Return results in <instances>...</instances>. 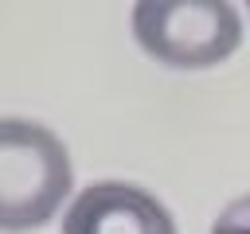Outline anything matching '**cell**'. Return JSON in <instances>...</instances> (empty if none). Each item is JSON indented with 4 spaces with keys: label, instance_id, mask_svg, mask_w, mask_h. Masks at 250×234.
<instances>
[{
    "label": "cell",
    "instance_id": "cell-2",
    "mask_svg": "<svg viewBox=\"0 0 250 234\" xmlns=\"http://www.w3.org/2000/svg\"><path fill=\"white\" fill-rule=\"evenodd\" d=\"M133 35L145 55L199 70L223 62L242 43V23L223 0H141L133 8Z\"/></svg>",
    "mask_w": 250,
    "mask_h": 234
},
{
    "label": "cell",
    "instance_id": "cell-1",
    "mask_svg": "<svg viewBox=\"0 0 250 234\" xmlns=\"http://www.w3.org/2000/svg\"><path fill=\"white\" fill-rule=\"evenodd\" d=\"M70 195V156L62 140L20 117L0 121V226L8 234L43 226Z\"/></svg>",
    "mask_w": 250,
    "mask_h": 234
},
{
    "label": "cell",
    "instance_id": "cell-4",
    "mask_svg": "<svg viewBox=\"0 0 250 234\" xmlns=\"http://www.w3.org/2000/svg\"><path fill=\"white\" fill-rule=\"evenodd\" d=\"M211 234H250V195L227 203L219 218L211 222Z\"/></svg>",
    "mask_w": 250,
    "mask_h": 234
},
{
    "label": "cell",
    "instance_id": "cell-3",
    "mask_svg": "<svg viewBox=\"0 0 250 234\" xmlns=\"http://www.w3.org/2000/svg\"><path fill=\"white\" fill-rule=\"evenodd\" d=\"M62 234H176V222L156 195L109 179L86 187L70 203Z\"/></svg>",
    "mask_w": 250,
    "mask_h": 234
}]
</instances>
